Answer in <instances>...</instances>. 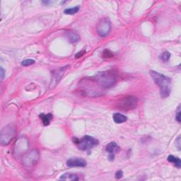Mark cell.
I'll return each instance as SVG.
<instances>
[{"label":"cell","instance_id":"6da1fadb","mask_svg":"<svg viewBox=\"0 0 181 181\" xmlns=\"http://www.w3.org/2000/svg\"><path fill=\"white\" fill-rule=\"evenodd\" d=\"M150 75L154 81L160 87L161 97L166 98L171 92V79L156 71H150Z\"/></svg>","mask_w":181,"mask_h":181},{"label":"cell","instance_id":"7a4b0ae2","mask_svg":"<svg viewBox=\"0 0 181 181\" xmlns=\"http://www.w3.org/2000/svg\"><path fill=\"white\" fill-rule=\"evenodd\" d=\"M117 79V74L113 70L99 72L93 77V80L104 89L109 88L115 85Z\"/></svg>","mask_w":181,"mask_h":181},{"label":"cell","instance_id":"3957f363","mask_svg":"<svg viewBox=\"0 0 181 181\" xmlns=\"http://www.w3.org/2000/svg\"><path fill=\"white\" fill-rule=\"evenodd\" d=\"M74 142L76 144L77 147L82 151L90 150L93 147L98 146L99 144L98 139L93 138L89 135H86L80 139L75 138L74 139Z\"/></svg>","mask_w":181,"mask_h":181},{"label":"cell","instance_id":"277c9868","mask_svg":"<svg viewBox=\"0 0 181 181\" xmlns=\"http://www.w3.org/2000/svg\"><path fill=\"white\" fill-rule=\"evenodd\" d=\"M16 134V127L14 125L10 124L4 127L2 130L0 134V142L2 145H8L15 137Z\"/></svg>","mask_w":181,"mask_h":181},{"label":"cell","instance_id":"5b68a950","mask_svg":"<svg viewBox=\"0 0 181 181\" xmlns=\"http://www.w3.org/2000/svg\"><path fill=\"white\" fill-rule=\"evenodd\" d=\"M138 99L134 96H127L117 101V107L122 110H132L137 107Z\"/></svg>","mask_w":181,"mask_h":181},{"label":"cell","instance_id":"8992f818","mask_svg":"<svg viewBox=\"0 0 181 181\" xmlns=\"http://www.w3.org/2000/svg\"><path fill=\"white\" fill-rule=\"evenodd\" d=\"M111 31V23L108 19H103L97 26V33L101 37H105Z\"/></svg>","mask_w":181,"mask_h":181},{"label":"cell","instance_id":"52a82bcc","mask_svg":"<svg viewBox=\"0 0 181 181\" xmlns=\"http://www.w3.org/2000/svg\"><path fill=\"white\" fill-rule=\"evenodd\" d=\"M40 158L39 152L37 150H32L30 153L24 156L23 158V163L24 166H28V167H31V166H34L36 163L38 162V159Z\"/></svg>","mask_w":181,"mask_h":181},{"label":"cell","instance_id":"ba28073f","mask_svg":"<svg viewBox=\"0 0 181 181\" xmlns=\"http://www.w3.org/2000/svg\"><path fill=\"white\" fill-rule=\"evenodd\" d=\"M86 164L85 159L78 157L71 158L67 161V166L69 167H85Z\"/></svg>","mask_w":181,"mask_h":181},{"label":"cell","instance_id":"9c48e42d","mask_svg":"<svg viewBox=\"0 0 181 181\" xmlns=\"http://www.w3.org/2000/svg\"><path fill=\"white\" fill-rule=\"evenodd\" d=\"M105 150L108 153H109V159L113 161L115 158V154L119 152L120 150V146L115 142H110L105 147Z\"/></svg>","mask_w":181,"mask_h":181},{"label":"cell","instance_id":"30bf717a","mask_svg":"<svg viewBox=\"0 0 181 181\" xmlns=\"http://www.w3.org/2000/svg\"><path fill=\"white\" fill-rule=\"evenodd\" d=\"M16 153L17 154H20L19 152H22L24 151L23 149H22V146L24 147H26L27 148L28 146V141L26 140L25 138H21L19 139V141L17 143H16Z\"/></svg>","mask_w":181,"mask_h":181},{"label":"cell","instance_id":"8fae6325","mask_svg":"<svg viewBox=\"0 0 181 181\" xmlns=\"http://www.w3.org/2000/svg\"><path fill=\"white\" fill-rule=\"evenodd\" d=\"M113 119L114 120V122L117 123V124H121V123L127 121V117L122 114H120V113H116L113 115Z\"/></svg>","mask_w":181,"mask_h":181},{"label":"cell","instance_id":"7c38bea8","mask_svg":"<svg viewBox=\"0 0 181 181\" xmlns=\"http://www.w3.org/2000/svg\"><path fill=\"white\" fill-rule=\"evenodd\" d=\"M60 180H79V178L76 174H74V173H66L62 175L61 177L60 178Z\"/></svg>","mask_w":181,"mask_h":181},{"label":"cell","instance_id":"4fadbf2b","mask_svg":"<svg viewBox=\"0 0 181 181\" xmlns=\"http://www.w3.org/2000/svg\"><path fill=\"white\" fill-rule=\"evenodd\" d=\"M39 117H40L41 120H42L43 125H44L45 126H47V125H50V121L52 120V115L51 114V113H48V114L47 115L41 113V114L39 115Z\"/></svg>","mask_w":181,"mask_h":181},{"label":"cell","instance_id":"5bb4252c","mask_svg":"<svg viewBox=\"0 0 181 181\" xmlns=\"http://www.w3.org/2000/svg\"><path fill=\"white\" fill-rule=\"evenodd\" d=\"M67 37L69 38V42L72 43H76L77 41H79V40L80 39V36L79 35V34H77L76 33L74 32V31H69L67 33Z\"/></svg>","mask_w":181,"mask_h":181},{"label":"cell","instance_id":"9a60e30c","mask_svg":"<svg viewBox=\"0 0 181 181\" xmlns=\"http://www.w3.org/2000/svg\"><path fill=\"white\" fill-rule=\"evenodd\" d=\"M168 161L171 163H173L176 167L180 168L181 167V161L180 159L178 157H175V156L173 155H170L168 156Z\"/></svg>","mask_w":181,"mask_h":181},{"label":"cell","instance_id":"2e32d148","mask_svg":"<svg viewBox=\"0 0 181 181\" xmlns=\"http://www.w3.org/2000/svg\"><path fill=\"white\" fill-rule=\"evenodd\" d=\"M79 10H80V6H76L75 7H73V8H69L65 9L64 11V13L65 14H68V15H73V14H75L77 12H79Z\"/></svg>","mask_w":181,"mask_h":181},{"label":"cell","instance_id":"e0dca14e","mask_svg":"<svg viewBox=\"0 0 181 181\" xmlns=\"http://www.w3.org/2000/svg\"><path fill=\"white\" fill-rule=\"evenodd\" d=\"M170 57H171V54L170 52H168V51L163 52L161 55V59L162 60V61L163 62H168V60H169Z\"/></svg>","mask_w":181,"mask_h":181},{"label":"cell","instance_id":"ac0fdd59","mask_svg":"<svg viewBox=\"0 0 181 181\" xmlns=\"http://www.w3.org/2000/svg\"><path fill=\"white\" fill-rule=\"evenodd\" d=\"M33 64H35V61L33 60H31V59L25 60H23V61L21 62V65H23V66H24V67L30 66V65H32Z\"/></svg>","mask_w":181,"mask_h":181},{"label":"cell","instance_id":"d6986e66","mask_svg":"<svg viewBox=\"0 0 181 181\" xmlns=\"http://www.w3.org/2000/svg\"><path fill=\"white\" fill-rule=\"evenodd\" d=\"M103 56L105 58H110V57H113V53L110 51V50H104L103 53Z\"/></svg>","mask_w":181,"mask_h":181},{"label":"cell","instance_id":"ffe728a7","mask_svg":"<svg viewBox=\"0 0 181 181\" xmlns=\"http://www.w3.org/2000/svg\"><path fill=\"white\" fill-rule=\"evenodd\" d=\"M181 142H180V136H178V138L176 139L175 140V146H177L178 150H180L181 149Z\"/></svg>","mask_w":181,"mask_h":181},{"label":"cell","instance_id":"44dd1931","mask_svg":"<svg viewBox=\"0 0 181 181\" xmlns=\"http://www.w3.org/2000/svg\"><path fill=\"white\" fill-rule=\"evenodd\" d=\"M180 114H181V111L180 110V107H178V112L176 113V115H175V118H176V120L178 122H181V118H180Z\"/></svg>","mask_w":181,"mask_h":181},{"label":"cell","instance_id":"7402d4cb","mask_svg":"<svg viewBox=\"0 0 181 181\" xmlns=\"http://www.w3.org/2000/svg\"><path fill=\"white\" fill-rule=\"evenodd\" d=\"M122 175H123V173H122V171H121V170L117 171L116 172V173H115V178H116L117 180H119V179H120V178H122Z\"/></svg>","mask_w":181,"mask_h":181},{"label":"cell","instance_id":"603a6c76","mask_svg":"<svg viewBox=\"0 0 181 181\" xmlns=\"http://www.w3.org/2000/svg\"><path fill=\"white\" fill-rule=\"evenodd\" d=\"M85 52H86V50H81V51H79V52L76 53V54L75 57L76 59L77 58H80V57H81L84 54H85Z\"/></svg>","mask_w":181,"mask_h":181},{"label":"cell","instance_id":"cb8c5ba5","mask_svg":"<svg viewBox=\"0 0 181 181\" xmlns=\"http://www.w3.org/2000/svg\"><path fill=\"white\" fill-rule=\"evenodd\" d=\"M0 71H1V72H0V74H1V79L2 81L4 79V73H5V71H4V69H3V67H1V68H0Z\"/></svg>","mask_w":181,"mask_h":181}]
</instances>
